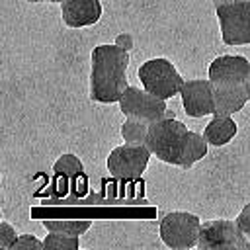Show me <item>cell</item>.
<instances>
[{
  "label": "cell",
  "instance_id": "6da1fadb",
  "mask_svg": "<svg viewBox=\"0 0 250 250\" xmlns=\"http://www.w3.org/2000/svg\"><path fill=\"white\" fill-rule=\"evenodd\" d=\"M145 145L152 154H156L158 160L188 170L207 154L209 143L205 135L189 131L182 121L162 117L148 125Z\"/></svg>",
  "mask_w": 250,
  "mask_h": 250
},
{
  "label": "cell",
  "instance_id": "7a4b0ae2",
  "mask_svg": "<svg viewBox=\"0 0 250 250\" xmlns=\"http://www.w3.org/2000/svg\"><path fill=\"white\" fill-rule=\"evenodd\" d=\"M129 51L117 45H98L92 51L90 98L98 104L119 102L127 88Z\"/></svg>",
  "mask_w": 250,
  "mask_h": 250
},
{
  "label": "cell",
  "instance_id": "3957f363",
  "mask_svg": "<svg viewBox=\"0 0 250 250\" xmlns=\"http://www.w3.org/2000/svg\"><path fill=\"white\" fill-rule=\"evenodd\" d=\"M139 80L145 90H148L150 94L162 100H168L180 94L186 82L176 70V66L168 59H162V57L145 61L139 66Z\"/></svg>",
  "mask_w": 250,
  "mask_h": 250
},
{
  "label": "cell",
  "instance_id": "277c9868",
  "mask_svg": "<svg viewBox=\"0 0 250 250\" xmlns=\"http://www.w3.org/2000/svg\"><path fill=\"white\" fill-rule=\"evenodd\" d=\"M221 37L227 45H248L250 43V2L232 0L215 4Z\"/></svg>",
  "mask_w": 250,
  "mask_h": 250
},
{
  "label": "cell",
  "instance_id": "5b68a950",
  "mask_svg": "<svg viewBox=\"0 0 250 250\" xmlns=\"http://www.w3.org/2000/svg\"><path fill=\"white\" fill-rule=\"evenodd\" d=\"M160 238L170 248L197 246L201 219L188 211H170L160 219Z\"/></svg>",
  "mask_w": 250,
  "mask_h": 250
},
{
  "label": "cell",
  "instance_id": "8992f818",
  "mask_svg": "<svg viewBox=\"0 0 250 250\" xmlns=\"http://www.w3.org/2000/svg\"><path fill=\"white\" fill-rule=\"evenodd\" d=\"M197 246L203 250H250L248 236L240 230L236 221L229 219H213L201 223Z\"/></svg>",
  "mask_w": 250,
  "mask_h": 250
},
{
  "label": "cell",
  "instance_id": "52a82bcc",
  "mask_svg": "<svg viewBox=\"0 0 250 250\" xmlns=\"http://www.w3.org/2000/svg\"><path fill=\"white\" fill-rule=\"evenodd\" d=\"M150 148L141 143V145H121L115 146L109 156H107V170L111 176L121 178V180H133L139 178L146 166H148V158H150Z\"/></svg>",
  "mask_w": 250,
  "mask_h": 250
},
{
  "label": "cell",
  "instance_id": "ba28073f",
  "mask_svg": "<svg viewBox=\"0 0 250 250\" xmlns=\"http://www.w3.org/2000/svg\"><path fill=\"white\" fill-rule=\"evenodd\" d=\"M119 109L127 117H137L152 123L166 117V100L150 94L145 88L141 90L137 86H127L119 100Z\"/></svg>",
  "mask_w": 250,
  "mask_h": 250
},
{
  "label": "cell",
  "instance_id": "9c48e42d",
  "mask_svg": "<svg viewBox=\"0 0 250 250\" xmlns=\"http://www.w3.org/2000/svg\"><path fill=\"white\" fill-rule=\"evenodd\" d=\"M180 96L189 117L215 115V84L209 78L186 80Z\"/></svg>",
  "mask_w": 250,
  "mask_h": 250
},
{
  "label": "cell",
  "instance_id": "30bf717a",
  "mask_svg": "<svg viewBox=\"0 0 250 250\" xmlns=\"http://www.w3.org/2000/svg\"><path fill=\"white\" fill-rule=\"evenodd\" d=\"M250 74V62L242 55H221L209 64V80L215 86L244 84Z\"/></svg>",
  "mask_w": 250,
  "mask_h": 250
},
{
  "label": "cell",
  "instance_id": "8fae6325",
  "mask_svg": "<svg viewBox=\"0 0 250 250\" xmlns=\"http://www.w3.org/2000/svg\"><path fill=\"white\" fill-rule=\"evenodd\" d=\"M61 16L68 27L94 25L102 18V4L100 0H62Z\"/></svg>",
  "mask_w": 250,
  "mask_h": 250
},
{
  "label": "cell",
  "instance_id": "7c38bea8",
  "mask_svg": "<svg viewBox=\"0 0 250 250\" xmlns=\"http://www.w3.org/2000/svg\"><path fill=\"white\" fill-rule=\"evenodd\" d=\"M246 102H248V94L244 84L215 86V113L234 115L240 109H244Z\"/></svg>",
  "mask_w": 250,
  "mask_h": 250
},
{
  "label": "cell",
  "instance_id": "4fadbf2b",
  "mask_svg": "<svg viewBox=\"0 0 250 250\" xmlns=\"http://www.w3.org/2000/svg\"><path fill=\"white\" fill-rule=\"evenodd\" d=\"M236 131H238V127H236V123H234V119L230 115L215 113L213 119L207 123L203 135H205V139H207L209 145L223 146V145H227V143L232 141V137L236 135Z\"/></svg>",
  "mask_w": 250,
  "mask_h": 250
},
{
  "label": "cell",
  "instance_id": "5bb4252c",
  "mask_svg": "<svg viewBox=\"0 0 250 250\" xmlns=\"http://www.w3.org/2000/svg\"><path fill=\"white\" fill-rule=\"evenodd\" d=\"M90 221H84V219H47L43 221V227L51 232H62V234H68V236H80L84 234L88 229H90Z\"/></svg>",
  "mask_w": 250,
  "mask_h": 250
},
{
  "label": "cell",
  "instance_id": "9a60e30c",
  "mask_svg": "<svg viewBox=\"0 0 250 250\" xmlns=\"http://www.w3.org/2000/svg\"><path fill=\"white\" fill-rule=\"evenodd\" d=\"M148 125L146 121L143 119H137V117H127L125 123L121 125V137L125 143L129 145H141L146 141V135H148Z\"/></svg>",
  "mask_w": 250,
  "mask_h": 250
},
{
  "label": "cell",
  "instance_id": "2e32d148",
  "mask_svg": "<svg viewBox=\"0 0 250 250\" xmlns=\"http://www.w3.org/2000/svg\"><path fill=\"white\" fill-rule=\"evenodd\" d=\"M53 172L57 176H62V178H76V176H80L84 172V164L76 154H62L55 162Z\"/></svg>",
  "mask_w": 250,
  "mask_h": 250
},
{
  "label": "cell",
  "instance_id": "e0dca14e",
  "mask_svg": "<svg viewBox=\"0 0 250 250\" xmlns=\"http://www.w3.org/2000/svg\"><path fill=\"white\" fill-rule=\"evenodd\" d=\"M43 244L49 250H76L78 248V236H68L62 232H51L49 230Z\"/></svg>",
  "mask_w": 250,
  "mask_h": 250
},
{
  "label": "cell",
  "instance_id": "ac0fdd59",
  "mask_svg": "<svg viewBox=\"0 0 250 250\" xmlns=\"http://www.w3.org/2000/svg\"><path fill=\"white\" fill-rule=\"evenodd\" d=\"M18 236L20 234L16 232V229L10 223H6V221L0 223V248L2 250H12L14 242L18 240Z\"/></svg>",
  "mask_w": 250,
  "mask_h": 250
},
{
  "label": "cell",
  "instance_id": "d6986e66",
  "mask_svg": "<svg viewBox=\"0 0 250 250\" xmlns=\"http://www.w3.org/2000/svg\"><path fill=\"white\" fill-rule=\"evenodd\" d=\"M43 248H45L43 240H39L33 234H20L12 246V250H43Z\"/></svg>",
  "mask_w": 250,
  "mask_h": 250
},
{
  "label": "cell",
  "instance_id": "ffe728a7",
  "mask_svg": "<svg viewBox=\"0 0 250 250\" xmlns=\"http://www.w3.org/2000/svg\"><path fill=\"white\" fill-rule=\"evenodd\" d=\"M236 225L240 227V230L250 238V203L242 207V211L236 217Z\"/></svg>",
  "mask_w": 250,
  "mask_h": 250
},
{
  "label": "cell",
  "instance_id": "44dd1931",
  "mask_svg": "<svg viewBox=\"0 0 250 250\" xmlns=\"http://www.w3.org/2000/svg\"><path fill=\"white\" fill-rule=\"evenodd\" d=\"M115 45L121 47V49H125V51H131L133 49V37L129 33H119L115 37Z\"/></svg>",
  "mask_w": 250,
  "mask_h": 250
},
{
  "label": "cell",
  "instance_id": "7402d4cb",
  "mask_svg": "<svg viewBox=\"0 0 250 250\" xmlns=\"http://www.w3.org/2000/svg\"><path fill=\"white\" fill-rule=\"evenodd\" d=\"M244 88H246V94H248V102H250V74H248V78H246V82H244Z\"/></svg>",
  "mask_w": 250,
  "mask_h": 250
},
{
  "label": "cell",
  "instance_id": "603a6c76",
  "mask_svg": "<svg viewBox=\"0 0 250 250\" xmlns=\"http://www.w3.org/2000/svg\"><path fill=\"white\" fill-rule=\"evenodd\" d=\"M29 2H62V0H29Z\"/></svg>",
  "mask_w": 250,
  "mask_h": 250
},
{
  "label": "cell",
  "instance_id": "cb8c5ba5",
  "mask_svg": "<svg viewBox=\"0 0 250 250\" xmlns=\"http://www.w3.org/2000/svg\"><path fill=\"white\" fill-rule=\"evenodd\" d=\"M221 2H232V0H215V4H221Z\"/></svg>",
  "mask_w": 250,
  "mask_h": 250
},
{
  "label": "cell",
  "instance_id": "d4e9b609",
  "mask_svg": "<svg viewBox=\"0 0 250 250\" xmlns=\"http://www.w3.org/2000/svg\"><path fill=\"white\" fill-rule=\"evenodd\" d=\"M248 2H250V0H248Z\"/></svg>",
  "mask_w": 250,
  "mask_h": 250
}]
</instances>
